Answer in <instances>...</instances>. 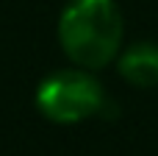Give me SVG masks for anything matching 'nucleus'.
<instances>
[{
	"instance_id": "obj_1",
	"label": "nucleus",
	"mask_w": 158,
	"mask_h": 156,
	"mask_svg": "<svg viewBox=\"0 0 158 156\" xmlns=\"http://www.w3.org/2000/svg\"><path fill=\"white\" fill-rule=\"evenodd\" d=\"M125 36L117 0H69L58 17V45L64 56L83 70L108 67Z\"/></svg>"
},
{
	"instance_id": "obj_2",
	"label": "nucleus",
	"mask_w": 158,
	"mask_h": 156,
	"mask_svg": "<svg viewBox=\"0 0 158 156\" xmlns=\"http://www.w3.org/2000/svg\"><path fill=\"white\" fill-rule=\"evenodd\" d=\"M33 100H36L39 114L58 126L83 123L108 109L103 84L94 78L92 70H83V67L58 70L47 75L44 81H39Z\"/></svg>"
},
{
	"instance_id": "obj_3",
	"label": "nucleus",
	"mask_w": 158,
	"mask_h": 156,
	"mask_svg": "<svg viewBox=\"0 0 158 156\" xmlns=\"http://www.w3.org/2000/svg\"><path fill=\"white\" fill-rule=\"evenodd\" d=\"M119 75L139 87V89H153L158 87V45L156 42H133L122 50L117 61Z\"/></svg>"
}]
</instances>
